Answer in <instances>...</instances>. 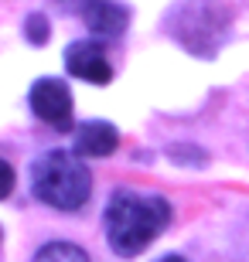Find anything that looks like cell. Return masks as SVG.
Instances as JSON below:
<instances>
[{
  "mask_svg": "<svg viewBox=\"0 0 249 262\" xmlns=\"http://www.w3.org/2000/svg\"><path fill=\"white\" fill-rule=\"evenodd\" d=\"M14 184H17V174H14V167L0 157V201L14 194Z\"/></svg>",
  "mask_w": 249,
  "mask_h": 262,
  "instance_id": "cell-10",
  "label": "cell"
},
{
  "mask_svg": "<svg viewBox=\"0 0 249 262\" xmlns=\"http://www.w3.org/2000/svg\"><path fill=\"white\" fill-rule=\"evenodd\" d=\"M31 262H89V255L75 242H48L34 252Z\"/></svg>",
  "mask_w": 249,
  "mask_h": 262,
  "instance_id": "cell-8",
  "label": "cell"
},
{
  "mask_svg": "<svg viewBox=\"0 0 249 262\" xmlns=\"http://www.w3.org/2000/svg\"><path fill=\"white\" fill-rule=\"evenodd\" d=\"M82 20L96 38H120L130 24V10L123 4H113V0H99L82 14Z\"/></svg>",
  "mask_w": 249,
  "mask_h": 262,
  "instance_id": "cell-7",
  "label": "cell"
},
{
  "mask_svg": "<svg viewBox=\"0 0 249 262\" xmlns=\"http://www.w3.org/2000/svg\"><path fill=\"white\" fill-rule=\"evenodd\" d=\"M161 262H188V259H181V255H167V259H161Z\"/></svg>",
  "mask_w": 249,
  "mask_h": 262,
  "instance_id": "cell-13",
  "label": "cell"
},
{
  "mask_svg": "<svg viewBox=\"0 0 249 262\" xmlns=\"http://www.w3.org/2000/svg\"><path fill=\"white\" fill-rule=\"evenodd\" d=\"M171 160H178V164H188V160H191V164H205V154H201V150H181V146H174Z\"/></svg>",
  "mask_w": 249,
  "mask_h": 262,
  "instance_id": "cell-11",
  "label": "cell"
},
{
  "mask_svg": "<svg viewBox=\"0 0 249 262\" xmlns=\"http://www.w3.org/2000/svg\"><path fill=\"white\" fill-rule=\"evenodd\" d=\"M62 10H79V14H86L92 4H99V0H55Z\"/></svg>",
  "mask_w": 249,
  "mask_h": 262,
  "instance_id": "cell-12",
  "label": "cell"
},
{
  "mask_svg": "<svg viewBox=\"0 0 249 262\" xmlns=\"http://www.w3.org/2000/svg\"><path fill=\"white\" fill-rule=\"evenodd\" d=\"M28 102H31V113H34L41 123L62 129V133L72 129V113H75V106H72V92H68V85L62 78H38V82L31 85Z\"/></svg>",
  "mask_w": 249,
  "mask_h": 262,
  "instance_id": "cell-4",
  "label": "cell"
},
{
  "mask_svg": "<svg viewBox=\"0 0 249 262\" xmlns=\"http://www.w3.org/2000/svg\"><path fill=\"white\" fill-rule=\"evenodd\" d=\"M31 191L41 204L55 211H79L92 194V174L75 154L48 150L31 167Z\"/></svg>",
  "mask_w": 249,
  "mask_h": 262,
  "instance_id": "cell-2",
  "label": "cell"
},
{
  "mask_svg": "<svg viewBox=\"0 0 249 262\" xmlns=\"http://www.w3.org/2000/svg\"><path fill=\"white\" fill-rule=\"evenodd\" d=\"M72 146H75V157H109L120 146V133L103 119H92V123H82L75 129Z\"/></svg>",
  "mask_w": 249,
  "mask_h": 262,
  "instance_id": "cell-6",
  "label": "cell"
},
{
  "mask_svg": "<svg viewBox=\"0 0 249 262\" xmlns=\"http://www.w3.org/2000/svg\"><path fill=\"white\" fill-rule=\"evenodd\" d=\"M229 7H222L219 0H184L181 7L171 14L167 31L174 34L178 45L198 55V58H212L219 45L225 41L229 31Z\"/></svg>",
  "mask_w": 249,
  "mask_h": 262,
  "instance_id": "cell-3",
  "label": "cell"
},
{
  "mask_svg": "<svg viewBox=\"0 0 249 262\" xmlns=\"http://www.w3.org/2000/svg\"><path fill=\"white\" fill-rule=\"evenodd\" d=\"M65 68L68 75L82 78L89 85H109L113 82V65H109L106 48L99 41H72L65 48Z\"/></svg>",
  "mask_w": 249,
  "mask_h": 262,
  "instance_id": "cell-5",
  "label": "cell"
},
{
  "mask_svg": "<svg viewBox=\"0 0 249 262\" xmlns=\"http://www.w3.org/2000/svg\"><path fill=\"white\" fill-rule=\"evenodd\" d=\"M106 242L120 255H140L171 225V204L161 194L116 191L106 204Z\"/></svg>",
  "mask_w": 249,
  "mask_h": 262,
  "instance_id": "cell-1",
  "label": "cell"
},
{
  "mask_svg": "<svg viewBox=\"0 0 249 262\" xmlns=\"http://www.w3.org/2000/svg\"><path fill=\"white\" fill-rule=\"evenodd\" d=\"M24 38H28L34 48L48 45V38H51V20L45 17V14H28V20H24Z\"/></svg>",
  "mask_w": 249,
  "mask_h": 262,
  "instance_id": "cell-9",
  "label": "cell"
}]
</instances>
